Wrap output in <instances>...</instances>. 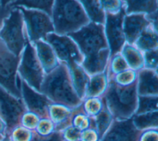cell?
<instances>
[{
  "label": "cell",
  "mask_w": 158,
  "mask_h": 141,
  "mask_svg": "<svg viewBox=\"0 0 158 141\" xmlns=\"http://www.w3.org/2000/svg\"><path fill=\"white\" fill-rule=\"evenodd\" d=\"M69 35L78 43L86 56L85 68L90 74L102 71L108 55V49L104 50L107 48V44L102 27L91 23L77 32L69 33Z\"/></svg>",
  "instance_id": "1"
},
{
  "label": "cell",
  "mask_w": 158,
  "mask_h": 141,
  "mask_svg": "<svg viewBox=\"0 0 158 141\" xmlns=\"http://www.w3.org/2000/svg\"><path fill=\"white\" fill-rule=\"evenodd\" d=\"M56 32L62 34L75 30L88 22L81 6L74 1H57L53 11Z\"/></svg>",
  "instance_id": "2"
},
{
  "label": "cell",
  "mask_w": 158,
  "mask_h": 141,
  "mask_svg": "<svg viewBox=\"0 0 158 141\" xmlns=\"http://www.w3.org/2000/svg\"><path fill=\"white\" fill-rule=\"evenodd\" d=\"M42 91L56 101L67 105H76L80 100L73 92L65 69L60 66L45 79Z\"/></svg>",
  "instance_id": "3"
},
{
  "label": "cell",
  "mask_w": 158,
  "mask_h": 141,
  "mask_svg": "<svg viewBox=\"0 0 158 141\" xmlns=\"http://www.w3.org/2000/svg\"><path fill=\"white\" fill-rule=\"evenodd\" d=\"M108 105L113 113L119 117H127L133 111L136 105V85L118 87L110 83L106 94Z\"/></svg>",
  "instance_id": "4"
},
{
  "label": "cell",
  "mask_w": 158,
  "mask_h": 141,
  "mask_svg": "<svg viewBox=\"0 0 158 141\" xmlns=\"http://www.w3.org/2000/svg\"><path fill=\"white\" fill-rule=\"evenodd\" d=\"M1 37L16 55L22 50L24 39L22 32V17L19 11L12 12L2 30Z\"/></svg>",
  "instance_id": "5"
},
{
  "label": "cell",
  "mask_w": 158,
  "mask_h": 141,
  "mask_svg": "<svg viewBox=\"0 0 158 141\" xmlns=\"http://www.w3.org/2000/svg\"><path fill=\"white\" fill-rule=\"evenodd\" d=\"M20 71L22 75L31 86L40 90L42 72L36 59L34 50L29 44L27 45L24 51Z\"/></svg>",
  "instance_id": "6"
},
{
  "label": "cell",
  "mask_w": 158,
  "mask_h": 141,
  "mask_svg": "<svg viewBox=\"0 0 158 141\" xmlns=\"http://www.w3.org/2000/svg\"><path fill=\"white\" fill-rule=\"evenodd\" d=\"M27 23L29 34L33 40L46 38V34L53 31L54 28L49 18L43 13L20 8Z\"/></svg>",
  "instance_id": "7"
},
{
  "label": "cell",
  "mask_w": 158,
  "mask_h": 141,
  "mask_svg": "<svg viewBox=\"0 0 158 141\" xmlns=\"http://www.w3.org/2000/svg\"><path fill=\"white\" fill-rule=\"evenodd\" d=\"M54 47L58 57L72 66L75 62H80L81 56L74 43L69 38L59 36L56 34H49L46 38Z\"/></svg>",
  "instance_id": "8"
},
{
  "label": "cell",
  "mask_w": 158,
  "mask_h": 141,
  "mask_svg": "<svg viewBox=\"0 0 158 141\" xmlns=\"http://www.w3.org/2000/svg\"><path fill=\"white\" fill-rule=\"evenodd\" d=\"M124 14L125 12L123 8L116 14H107L106 32L112 56L120 50L124 43V36L122 28Z\"/></svg>",
  "instance_id": "9"
},
{
  "label": "cell",
  "mask_w": 158,
  "mask_h": 141,
  "mask_svg": "<svg viewBox=\"0 0 158 141\" xmlns=\"http://www.w3.org/2000/svg\"><path fill=\"white\" fill-rule=\"evenodd\" d=\"M17 59L10 53L0 52V83L17 96L20 94L15 84Z\"/></svg>",
  "instance_id": "10"
},
{
  "label": "cell",
  "mask_w": 158,
  "mask_h": 141,
  "mask_svg": "<svg viewBox=\"0 0 158 141\" xmlns=\"http://www.w3.org/2000/svg\"><path fill=\"white\" fill-rule=\"evenodd\" d=\"M23 111L21 103L9 96L0 87V113L9 127L17 123Z\"/></svg>",
  "instance_id": "11"
},
{
  "label": "cell",
  "mask_w": 158,
  "mask_h": 141,
  "mask_svg": "<svg viewBox=\"0 0 158 141\" xmlns=\"http://www.w3.org/2000/svg\"><path fill=\"white\" fill-rule=\"evenodd\" d=\"M136 134L131 119L116 122L103 141H135Z\"/></svg>",
  "instance_id": "12"
},
{
  "label": "cell",
  "mask_w": 158,
  "mask_h": 141,
  "mask_svg": "<svg viewBox=\"0 0 158 141\" xmlns=\"http://www.w3.org/2000/svg\"><path fill=\"white\" fill-rule=\"evenodd\" d=\"M148 24L143 15H133L126 18L124 32L128 41L131 43L139 32Z\"/></svg>",
  "instance_id": "13"
},
{
  "label": "cell",
  "mask_w": 158,
  "mask_h": 141,
  "mask_svg": "<svg viewBox=\"0 0 158 141\" xmlns=\"http://www.w3.org/2000/svg\"><path fill=\"white\" fill-rule=\"evenodd\" d=\"M22 89L24 98L29 108L36 113H43L49 103L46 98L34 92L25 82H22Z\"/></svg>",
  "instance_id": "14"
},
{
  "label": "cell",
  "mask_w": 158,
  "mask_h": 141,
  "mask_svg": "<svg viewBox=\"0 0 158 141\" xmlns=\"http://www.w3.org/2000/svg\"><path fill=\"white\" fill-rule=\"evenodd\" d=\"M139 93L151 94L157 93V78L156 75L148 70H143L139 74Z\"/></svg>",
  "instance_id": "15"
},
{
  "label": "cell",
  "mask_w": 158,
  "mask_h": 141,
  "mask_svg": "<svg viewBox=\"0 0 158 141\" xmlns=\"http://www.w3.org/2000/svg\"><path fill=\"white\" fill-rule=\"evenodd\" d=\"M39 57L46 72H49L55 67L56 64L54 55L50 47L43 42L37 43Z\"/></svg>",
  "instance_id": "16"
},
{
  "label": "cell",
  "mask_w": 158,
  "mask_h": 141,
  "mask_svg": "<svg viewBox=\"0 0 158 141\" xmlns=\"http://www.w3.org/2000/svg\"><path fill=\"white\" fill-rule=\"evenodd\" d=\"M70 68L75 88L80 96H82L85 92V85L87 82L88 77L83 70L75 64L70 66Z\"/></svg>",
  "instance_id": "17"
},
{
  "label": "cell",
  "mask_w": 158,
  "mask_h": 141,
  "mask_svg": "<svg viewBox=\"0 0 158 141\" xmlns=\"http://www.w3.org/2000/svg\"><path fill=\"white\" fill-rule=\"evenodd\" d=\"M81 2L93 20L101 24L104 22V14L102 10L100 8L98 1H82Z\"/></svg>",
  "instance_id": "18"
},
{
  "label": "cell",
  "mask_w": 158,
  "mask_h": 141,
  "mask_svg": "<svg viewBox=\"0 0 158 141\" xmlns=\"http://www.w3.org/2000/svg\"><path fill=\"white\" fill-rule=\"evenodd\" d=\"M127 12L146 11L148 12H154L157 9L156 1H128Z\"/></svg>",
  "instance_id": "19"
},
{
  "label": "cell",
  "mask_w": 158,
  "mask_h": 141,
  "mask_svg": "<svg viewBox=\"0 0 158 141\" xmlns=\"http://www.w3.org/2000/svg\"><path fill=\"white\" fill-rule=\"evenodd\" d=\"M135 125L140 128L144 129L150 126H157V112L136 116L134 118Z\"/></svg>",
  "instance_id": "20"
},
{
  "label": "cell",
  "mask_w": 158,
  "mask_h": 141,
  "mask_svg": "<svg viewBox=\"0 0 158 141\" xmlns=\"http://www.w3.org/2000/svg\"><path fill=\"white\" fill-rule=\"evenodd\" d=\"M157 35L150 32H144L138 41V46L142 49H149L157 45Z\"/></svg>",
  "instance_id": "21"
},
{
  "label": "cell",
  "mask_w": 158,
  "mask_h": 141,
  "mask_svg": "<svg viewBox=\"0 0 158 141\" xmlns=\"http://www.w3.org/2000/svg\"><path fill=\"white\" fill-rule=\"evenodd\" d=\"M53 1H17V5H24L29 7L38 8L46 11L48 14H51V6Z\"/></svg>",
  "instance_id": "22"
},
{
  "label": "cell",
  "mask_w": 158,
  "mask_h": 141,
  "mask_svg": "<svg viewBox=\"0 0 158 141\" xmlns=\"http://www.w3.org/2000/svg\"><path fill=\"white\" fill-rule=\"evenodd\" d=\"M157 97H139V104L138 113L157 109Z\"/></svg>",
  "instance_id": "23"
},
{
  "label": "cell",
  "mask_w": 158,
  "mask_h": 141,
  "mask_svg": "<svg viewBox=\"0 0 158 141\" xmlns=\"http://www.w3.org/2000/svg\"><path fill=\"white\" fill-rule=\"evenodd\" d=\"M124 54L128 63L132 67L136 68L141 64L142 59L141 55L133 48H126Z\"/></svg>",
  "instance_id": "24"
},
{
  "label": "cell",
  "mask_w": 158,
  "mask_h": 141,
  "mask_svg": "<svg viewBox=\"0 0 158 141\" xmlns=\"http://www.w3.org/2000/svg\"><path fill=\"white\" fill-rule=\"evenodd\" d=\"M104 83V77L103 75H99L94 77L89 87L88 95H95L98 94L102 88Z\"/></svg>",
  "instance_id": "25"
},
{
  "label": "cell",
  "mask_w": 158,
  "mask_h": 141,
  "mask_svg": "<svg viewBox=\"0 0 158 141\" xmlns=\"http://www.w3.org/2000/svg\"><path fill=\"white\" fill-rule=\"evenodd\" d=\"M110 122V116L106 111L101 112L97 118V125L98 132L100 136H102V134L107 127Z\"/></svg>",
  "instance_id": "26"
},
{
  "label": "cell",
  "mask_w": 158,
  "mask_h": 141,
  "mask_svg": "<svg viewBox=\"0 0 158 141\" xmlns=\"http://www.w3.org/2000/svg\"><path fill=\"white\" fill-rule=\"evenodd\" d=\"M146 61L148 66L154 67H157V51H152L146 53Z\"/></svg>",
  "instance_id": "27"
},
{
  "label": "cell",
  "mask_w": 158,
  "mask_h": 141,
  "mask_svg": "<svg viewBox=\"0 0 158 141\" xmlns=\"http://www.w3.org/2000/svg\"><path fill=\"white\" fill-rule=\"evenodd\" d=\"M32 141H62V139L59 134L55 133L52 134L49 137H46L44 139L34 138Z\"/></svg>",
  "instance_id": "28"
},
{
  "label": "cell",
  "mask_w": 158,
  "mask_h": 141,
  "mask_svg": "<svg viewBox=\"0 0 158 141\" xmlns=\"http://www.w3.org/2000/svg\"><path fill=\"white\" fill-rule=\"evenodd\" d=\"M15 138L18 141H25L28 137V133L24 130H19L15 134Z\"/></svg>",
  "instance_id": "29"
},
{
  "label": "cell",
  "mask_w": 158,
  "mask_h": 141,
  "mask_svg": "<svg viewBox=\"0 0 158 141\" xmlns=\"http://www.w3.org/2000/svg\"><path fill=\"white\" fill-rule=\"evenodd\" d=\"M115 69L117 70H123L124 69L126 68V64L124 62V61L120 58L119 59H118L116 62H115Z\"/></svg>",
  "instance_id": "30"
},
{
  "label": "cell",
  "mask_w": 158,
  "mask_h": 141,
  "mask_svg": "<svg viewBox=\"0 0 158 141\" xmlns=\"http://www.w3.org/2000/svg\"><path fill=\"white\" fill-rule=\"evenodd\" d=\"M25 122L28 126H33L36 124V119L32 116H27L25 119Z\"/></svg>",
  "instance_id": "31"
},
{
  "label": "cell",
  "mask_w": 158,
  "mask_h": 141,
  "mask_svg": "<svg viewBox=\"0 0 158 141\" xmlns=\"http://www.w3.org/2000/svg\"><path fill=\"white\" fill-rule=\"evenodd\" d=\"M78 134H79V132L78 131V130L74 129L70 130L69 131L68 136L71 139H75L78 137Z\"/></svg>",
  "instance_id": "32"
},
{
  "label": "cell",
  "mask_w": 158,
  "mask_h": 141,
  "mask_svg": "<svg viewBox=\"0 0 158 141\" xmlns=\"http://www.w3.org/2000/svg\"><path fill=\"white\" fill-rule=\"evenodd\" d=\"M144 141H157V134H151L147 135L144 139Z\"/></svg>",
  "instance_id": "33"
},
{
  "label": "cell",
  "mask_w": 158,
  "mask_h": 141,
  "mask_svg": "<svg viewBox=\"0 0 158 141\" xmlns=\"http://www.w3.org/2000/svg\"><path fill=\"white\" fill-rule=\"evenodd\" d=\"M49 127H50V125L48 123H47L46 122H43L40 125L41 130V131H43V132H46Z\"/></svg>",
  "instance_id": "34"
},
{
  "label": "cell",
  "mask_w": 158,
  "mask_h": 141,
  "mask_svg": "<svg viewBox=\"0 0 158 141\" xmlns=\"http://www.w3.org/2000/svg\"><path fill=\"white\" fill-rule=\"evenodd\" d=\"M4 14H5L4 10V9L2 7V6H1V4H0V24H1V20H2V19L3 18Z\"/></svg>",
  "instance_id": "35"
},
{
  "label": "cell",
  "mask_w": 158,
  "mask_h": 141,
  "mask_svg": "<svg viewBox=\"0 0 158 141\" xmlns=\"http://www.w3.org/2000/svg\"><path fill=\"white\" fill-rule=\"evenodd\" d=\"M1 127H2V126H1V122H0V130H1V128H2Z\"/></svg>",
  "instance_id": "36"
},
{
  "label": "cell",
  "mask_w": 158,
  "mask_h": 141,
  "mask_svg": "<svg viewBox=\"0 0 158 141\" xmlns=\"http://www.w3.org/2000/svg\"><path fill=\"white\" fill-rule=\"evenodd\" d=\"M6 141H9V140H6Z\"/></svg>",
  "instance_id": "37"
}]
</instances>
